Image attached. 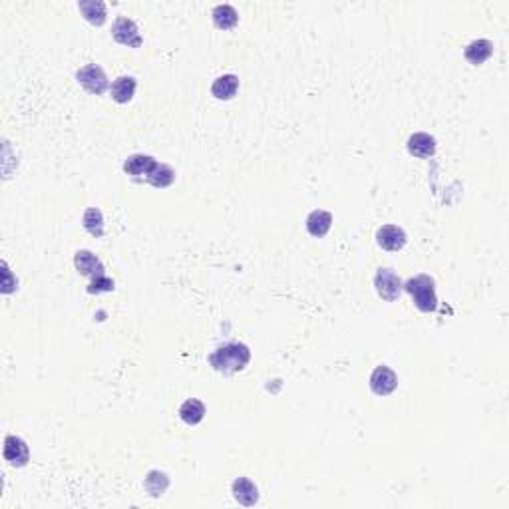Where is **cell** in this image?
<instances>
[{
    "instance_id": "obj_1",
    "label": "cell",
    "mask_w": 509,
    "mask_h": 509,
    "mask_svg": "<svg viewBox=\"0 0 509 509\" xmlns=\"http://www.w3.org/2000/svg\"><path fill=\"white\" fill-rule=\"evenodd\" d=\"M249 360H251V350L243 342H229L225 346H219L209 356L211 366L223 374L241 372L245 366L249 364Z\"/></svg>"
},
{
    "instance_id": "obj_2",
    "label": "cell",
    "mask_w": 509,
    "mask_h": 509,
    "mask_svg": "<svg viewBox=\"0 0 509 509\" xmlns=\"http://www.w3.org/2000/svg\"><path fill=\"white\" fill-rule=\"evenodd\" d=\"M404 290L410 293L414 304L422 313H434L438 308V297H436V283L428 275H416L404 283Z\"/></svg>"
},
{
    "instance_id": "obj_3",
    "label": "cell",
    "mask_w": 509,
    "mask_h": 509,
    "mask_svg": "<svg viewBox=\"0 0 509 509\" xmlns=\"http://www.w3.org/2000/svg\"><path fill=\"white\" fill-rule=\"evenodd\" d=\"M76 78H78V82L82 84V88L86 92L95 95H102L108 90V86H110L106 72L98 64H88V66L80 68L78 72H76Z\"/></svg>"
},
{
    "instance_id": "obj_4",
    "label": "cell",
    "mask_w": 509,
    "mask_h": 509,
    "mask_svg": "<svg viewBox=\"0 0 509 509\" xmlns=\"http://www.w3.org/2000/svg\"><path fill=\"white\" fill-rule=\"evenodd\" d=\"M111 36L115 42L124 44L127 48H140L142 46V34H140V28L138 24L127 18V16H118L113 26H111Z\"/></svg>"
},
{
    "instance_id": "obj_5",
    "label": "cell",
    "mask_w": 509,
    "mask_h": 509,
    "mask_svg": "<svg viewBox=\"0 0 509 509\" xmlns=\"http://www.w3.org/2000/svg\"><path fill=\"white\" fill-rule=\"evenodd\" d=\"M374 286H376V293L388 302L396 301L404 290L402 279L390 269H378L376 277H374Z\"/></svg>"
},
{
    "instance_id": "obj_6",
    "label": "cell",
    "mask_w": 509,
    "mask_h": 509,
    "mask_svg": "<svg viewBox=\"0 0 509 509\" xmlns=\"http://www.w3.org/2000/svg\"><path fill=\"white\" fill-rule=\"evenodd\" d=\"M370 388L376 396H388L398 388V376L394 370H390L388 366H378L374 368L372 376H370Z\"/></svg>"
},
{
    "instance_id": "obj_7",
    "label": "cell",
    "mask_w": 509,
    "mask_h": 509,
    "mask_svg": "<svg viewBox=\"0 0 509 509\" xmlns=\"http://www.w3.org/2000/svg\"><path fill=\"white\" fill-rule=\"evenodd\" d=\"M4 460L8 461L10 465H15V468H22V465H26L28 460H30V450H28V445L26 442L22 440V438H18V436H6V440H4Z\"/></svg>"
},
{
    "instance_id": "obj_8",
    "label": "cell",
    "mask_w": 509,
    "mask_h": 509,
    "mask_svg": "<svg viewBox=\"0 0 509 509\" xmlns=\"http://www.w3.org/2000/svg\"><path fill=\"white\" fill-rule=\"evenodd\" d=\"M159 165L158 159H154L151 156H143V154H136V156H129L124 163V172L136 179H149L151 174L156 172V167Z\"/></svg>"
},
{
    "instance_id": "obj_9",
    "label": "cell",
    "mask_w": 509,
    "mask_h": 509,
    "mask_svg": "<svg viewBox=\"0 0 509 509\" xmlns=\"http://www.w3.org/2000/svg\"><path fill=\"white\" fill-rule=\"evenodd\" d=\"M406 233L402 227L396 225H384L376 231V243L380 245L384 251H400L406 245Z\"/></svg>"
},
{
    "instance_id": "obj_10",
    "label": "cell",
    "mask_w": 509,
    "mask_h": 509,
    "mask_svg": "<svg viewBox=\"0 0 509 509\" xmlns=\"http://www.w3.org/2000/svg\"><path fill=\"white\" fill-rule=\"evenodd\" d=\"M231 490H233V497L245 508H251L259 501V490L249 477H237L233 481Z\"/></svg>"
},
{
    "instance_id": "obj_11",
    "label": "cell",
    "mask_w": 509,
    "mask_h": 509,
    "mask_svg": "<svg viewBox=\"0 0 509 509\" xmlns=\"http://www.w3.org/2000/svg\"><path fill=\"white\" fill-rule=\"evenodd\" d=\"M408 151L412 154L414 158H432L436 154V140H434V136L424 133V131H418V133L410 136V140H408Z\"/></svg>"
},
{
    "instance_id": "obj_12",
    "label": "cell",
    "mask_w": 509,
    "mask_h": 509,
    "mask_svg": "<svg viewBox=\"0 0 509 509\" xmlns=\"http://www.w3.org/2000/svg\"><path fill=\"white\" fill-rule=\"evenodd\" d=\"M333 227V215L324 209H315L308 217H306V231L313 237H324Z\"/></svg>"
},
{
    "instance_id": "obj_13",
    "label": "cell",
    "mask_w": 509,
    "mask_h": 509,
    "mask_svg": "<svg viewBox=\"0 0 509 509\" xmlns=\"http://www.w3.org/2000/svg\"><path fill=\"white\" fill-rule=\"evenodd\" d=\"M74 265H76V269H78L82 275L92 277V279L104 275V265H102V261H100L94 253H90V251H78L76 257H74Z\"/></svg>"
},
{
    "instance_id": "obj_14",
    "label": "cell",
    "mask_w": 509,
    "mask_h": 509,
    "mask_svg": "<svg viewBox=\"0 0 509 509\" xmlns=\"http://www.w3.org/2000/svg\"><path fill=\"white\" fill-rule=\"evenodd\" d=\"M78 8L90 24L102 26V24L106 22L108 8H106V4H104L102 0H80Z\"/></svg>"
},
{
    "instance_id": "obj_15",
    "label": "cell",
    "mask_w": 509,
    "mask_h": 509,
    "mask_svg": "<svg viewBox=\"0 0 509 509\" xmlns=\"http://www.w3.org/2000/svg\"><path fill=\"white\" fill-rule=\"evenodd\" d=\"M493 54V42L490 40H483V38H479V40H474V42H470L465 50H463V56H465V60L470 64H474V66H479V64H483L490 56Z\"/></svg>"
},
{
    "instance_id": "obj_16",
    "label": "cell",
    "mask_w": 509,
    "mask_h": 509,
    "mask_svg": "<svg viewBox=\"0 0 509 509\" xmlns=\"http://www.w3.org/2000/svg\"><path fill=\"white\" fill-rule=\"evenodd\" d=\"M136 88H138V80L133 76H120L111 84V100L118 104H127L136 94Z\"/></svg>"
},
{
    "instance_id": "obj_17",
    "label": "cell",
    "mask_w": 509,
    "mask_h": 509,
    "mask_svg": "<svg viewBox=\"0 0 509 509\" xmlns=\"http://www.w3.org/2000/svg\"><path fill=\"white\" fill-rule=\"evenodd\" d=\"M237 90L239 78L235 74H223L211 86V94L215 95L217 100H231L233 95L237 94Z\"/></svg>"
},
{
    "instance_id": "obj_18",
    "label": "cell",
    "mask_w": 509,
    "mask_h": 509,
    "mask_svg": "<svg viewBox=\"0 0 509 509\" xmlns=\"http://www.w3.org/2000/svg\"><path fill=\"white\" fill-rule=\"evenodd\" d=\"M179 416H181V420H183L185 424L195 426V424H199V422L205 418V406H203V402H201V400H197V398H189V400H185V402L181 404V408H179Z\"/></svg>"
},
{
    "instance_id": "obj_19",
    "label": "cell",
    "mask_w": 509,
    "mask_h": 509,
    "mask_svg": "<svg viewBox=\"0 0 509 509\" xmlns=\"http://www.w3.org/2000/svg\"><path fill=\"white\" fill-rule=\"evenodd\" d=\"M211 16H213V24L217 28H221V30H229V28L237 26L239 22L237 10L231 4H219V6H215Z\"/></svg>"
},
{
    "instance_id": "obj_20",
    "label": "cell",
    "mask_w": 509,
    "mask_h": 509,
    "mask_svg": "<svg viewBox=\"0 0 509 509\" xmlns=\"http://www.w3.org/2000/svg\"><path fill=\"white\" fill-rule=\"evenodd\" d=\"M84 229L92 235V237H102L104 235V215L98 207H90L84 213Z\"/></svg>"
},
{
    "instance_id": "obj_21",
    "label": "cell",
    "mask_w": 509,
    "mask_h": 509,
    "mask_svg": "<svg viewBox=\"0 0 509 509\" xmlns=\"http://www.w3.org/2000/svg\"><path fill=\"white\" fill-rule=\"evenodd\" d=\"M145 490L149 492L151 497H161L165 490L169 488V477L165 476L163 472H158V470H154V472H149L147 477H145Z\"/></svg>"
},
{
    "instance_id": "obj_22",
    "label": "cell",
    "mask_w": 509,
    "mask_h": 509,
    "mask_svg": "<svg viewBox=\"0 0 509 509\" xmlns=\"http://www.w3.org/2000/svg\"><path fill=\"white\" fill-rule=\"evenodd\" d=\"M174 181H175V172L169 167V165H165V163H159L158 167H156V172H154L151 177L147 179V183H151V185L158 187V189L169 187Z\"/></svg>"
},
{
    "instance_id": "obj_23",
    "label": "cell",
    "mask_w": 509,
    "mask_h": 509,
    "mask_svg": "<svg viewBox=\"0 0 509 509\" xmlns=\"http://www.w3.org/2000/svg\"><path fill=\"white\" fill-rule=\"evenodd\" d=\"M110 290H113V281L108 279L106 275L95 277L94 281L90 283V286H88V293H92V295H98V293H110Z\"/></svg>"
}]
</instances>
